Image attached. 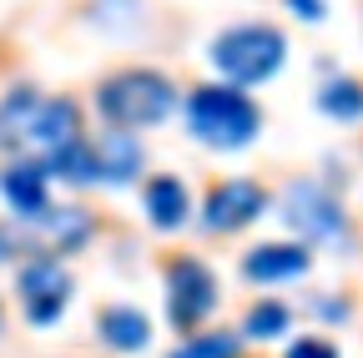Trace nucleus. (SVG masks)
<instances>
[{"mask_svg": "<svg viewBox=\"0 0 363 358\" xmlns=\"http://www.w3.org/2000/svg\"><path fill=\"white\" fill-rule=\"evenodd\" d=\"M81 137H86V121L71 96H45L35 86H16L0 96V152L51 162Z\"/></svg>", "mask_w": 363, "mask_h": 358, "instance_id": "obj_1", "label": "nucleus"}, {"mask_svg": "<svg viewBox=\"0 0 363 358\" xmlns=\"http://www.w3.org/2000/svg\"><path fill=\"white\" fill-rule=\"evenodd\" d=\"M96 111L111 131H152L177 111V86L157 66H121L96 81Z\"/></svg>", "mask_w": 363, "mask_h": 358, "instance_id": "obj_2", "label": "nucleus"}, {"mask_svg": "<svg viewBox=\"0 0 363 358\" xmlns=\"http://www.w3.org/2000/svg\"><path fill=\"white\" fill-rule=\"evenodd\" d=\"M187 131L212 152H242L262 131V106L227 81H202L187 91Z\"/></svg>", "mask_w": 363, "mask_h": 358, "instance_id": "obj_3", "label": "nucleus"}, {"mask_svg": "<svg viewBox=\"0 0 363 358\" xmlns=\"http://www.w3.org/2000/svg\"><path fill=\"white\" fill-rule=\"evenodd\" d=\"M212 66L227 76V86H262L283 71L288 61V35L278 26H267V21H238V26H227L212 35Z\"/></svg>", "mask_w": 363, "mask_h": 358, "instance_id": "obj_4", "label": "nucleus"}, {"mask_svg": "<svg viewBox=\"0 0 363 358\" xmlns=\"http://www.w3.org/2000/svg\"><path fill=\"white\" fill-rule=\"evenodd\" d=\"M162 283H167V323L187 338L197 333L207 318H212V308H217V273L192 257V252H182L162 267Z\"/></svg>", "mask_w": 363, "mask_h": 358, "instance_id": "obj_5", "label": "nucleus"}, {"mask_svg": "<svg viewBox=\"0 0 363 358\" xmlns=\"http://www.w3.org/2000/svg\"><path fill=\"white\" fill-rule=\"evenodd\" d=\"M16 293H21V308H26V323L51 328V323H61V313L76 293V278H71L66 257H26L21 273H16Z\"/></svg>", "mask_w": 363, "mask_h": 358, "instance_id": "obj_6", "label": "nucleus"}, {"mask_svg": "<svg viewBox=\"0 0 363 358\" xmlns=\"http://www.w3.org/2000/svg\"><path fill=\"white\" fill-rule=\"evenodd\" d=\"M283 228L298 237V242H343L348 237V217H343V202L318 187V182H293L283 192Z\"/></svg>", "mask_w": 363, "mask_h": 358, "instance_id": "obj_7", "label": "nucleus"}, {"mask_svg": "<svg viewBox=\"0 0 363 358\" xmlns=\"http://www.w3.org/2000/svg\"><path fill=\"white\" fill-rule=\"evenodd\" d=\"M267 212V187L262 182H247V177H227V182H212L207 197H202V233L212 237H227V233H242Z\"/></svg>", "mask_w": 363, "mask_h": 358, "instance_id": "obj_8", "label": "nucleus"}, {"mask_svg": "<svg viewBox=\"0 0 363 358\" xmlns=\"http://www.w3.org/2000/svg\"><path fill=\"white\" fill-rule=\"evenodd\" d=\"M0 197H6V207L16 212V222H35L45 207H51V177H45L40 162L16 157V162L0 167Z\"/></svg>", "mask_w": 363, "mask_h": 358, "instance_id": "obj_9", "label": "nucleus"}, {"mask_svg": "<svg viewBox=\"0 0 363 358\" xmlns=\"http://www.w3.org/2000/svg\"><path fill=\"white\" fill-rule=\"evenodd\" d=\"M308 267H313L308 242H257L252 252H242V278L257 288L298 283V278H308Z\"/></svg>", "mask_w": 363, "mask_h": 358, "instance_id": "obj_10", "label": "nucleus"}, {"mask_svg": "<svg viewBox=\"0 0 363 358\" xmlns=\"http://www.w3.org/2000/svg\"><path fill=\"white\" fill-rule=\"evenodd\" d=\"M91 152H96V187H126L136 182V172H142L147 152L142 142L131 137V131H101V137H91Z\"/></svg>", "mask_w": 363, "mask_h": 358, "instance_id": "obj_11", "label": "nucleus"}, {"mask_svg": "<svg viewBox=\"0 0 363 358\" xmlns=\"http://www.w3.org/2000/svg\"><path fill=\"white\" fill-rule=\"evenodd\" d=\"M96 338L111 353H142L152 343V318L136 303H106L96 313Z\"/></svg>", "mask_w": 363, "mask_h": 358, "instance_id": "obj_12", "label": "nucleus"}, {"mask_svg": "<svg viewBox=\"0 0 363 358\" xmlns=\"http://www.w3.org/2000/svg\"><path fill=\"white\" fill-rule=\"evenodd\" d=\"M142 212H147V222H152L157 233H177L182 222L192 217V192H187V182L172 177V172L152 177L147 192H142Z\"/></svg>", "mask_w": 363, "mask_h": 358, "instance_id": "obj_13", "label": "nucleus"}, {"mask_svg": "<svg viewBox=\"0 0 363 358\" xmlns=\"http://www.w3.org/2000/svg\"><path fill=\"white\" fill-rule=\"evenodd\" d=\"M318 111L333 121H363V81L358 76H333L318 91Z\"/></svg>", "mask_w": 363, "mask_h": 358, "instance_id": "obj_14", "label": "nucleus"}, {"mask_svg": "<svg viewBox=\"0 0 363 358\" xmlns=\"http://www.w3.org/2000/svg\"><path fill=\"white\" fill-rule=\"evenodd\" d=\"M293 328V308L278 303V298H257L247 313H242V333L252 343H272V338H283Z\"/></svg>", "mask_w": 363, "mask_h": 358, "instance_id": "obj_15", "label": "nucleus"}, {"mask_svg": "<svg viewBox=\"0 0 363 358\" xmlns=\"http://www.w3.org/2000/svg\"><path fill=\"white\" fill-rule=\"evenodd\" d=\"M242 353V338L238 333H217V328H197V333H187L167 358H238Z\"/></svg>", "mask_w": 363, "mask_h": 358, "instance_id": "obj_16", "label": "nucleus"}, {"mask_svg": "<svg viewBox=\"0 0 363 358\" xmlns=\"http://www.w3.org/2000/svg\"><path fill=\"white\" fill-rule=\"evenodd\" d=\"M283 358H338V343L333 338H323V333H303V338H293L288 343V353Z\"/></svg>", "mask_w": 363, "mask_h": 358, "instance_id": "obj_17", "label": "nucleus"}, {"mask_svg": "<svg viewBox=\"0 0 363 358\" xmlns=\"http://www.w3.org/2000/svg\"><path fill=\"white\" fill-rule=\"evenodd\" d=\"M283 6H288L298 21H308V26H318V21L328 16V0H283Z\"/></svg>", "mask_w": 363, "mask_h": 358, "instance_id": "obj_18", "label": "nucleus"}, {"mask_svg": "<svg viewBox=\"0 0 363 358\" xmlns=\"http://www.w3.org/2000/svg\"><path fill=\"white\" fill-rule=\"evenodd\" d=\"M313 313H318V318H348V303H323V298H318Z\"/></svg>", "mask_w": 363, "mask_h": 358, "instance_id": "obj_19", "label": "nucleus"}, {"mask_svg": "<svg viewBox=\"0 0 363 358\" xmlns=\"http://www.w3.org/2000/svg\"><path fill=\"white\" fill-rule=\"evenodd\" d=\"M0 333H6V308H0Z\"/></svg>", "mask_w": 363, "mask_h": 358, "instance_id": "obj_20", "label": "nucleus"}]
</instances>
